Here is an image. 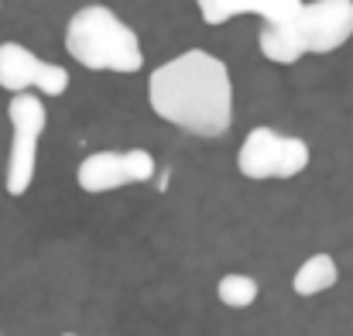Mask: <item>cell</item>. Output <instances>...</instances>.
Masks as SVG:
<instances>
[{
  "label": "cell",
  "mask_w": 353,
  "mask_h": 336,
  "mask_svg": "<svg viewBox=\"0 0 353 336\" xmlns=\"http://www.w3.org/2000/svg\"><path fill=\"white\" fill-rule=\"evenodd\" d=\"M34 86H38L45 97H59V93H65V90H69V72H65V66H59V62H41Z\"/></svg>",
  "instance_id": "12"
},
{
  "label": "cell",
  "mask_w": 353,
  "mask_h": 336,
  "mask_svg": "<svg viewBox=\"0 0 353 336\" xmlns=\"http://www.w3.org/2000/svg\"><path fill=\"white\" fill-rule=\"evenodd\" d=\"M148 103L168 123L196 137H223L234 120V83L223 59L189 48L148 79Z\"/></svg>",
  "instance_id": "1"
},
{
  "label": "cell",
  "mask_w": 353,
  "mask_h": 336,
  "mask_svg": "<svg viewBox=\"0 0 353 336\" xmlns=\"http://www.w3.org/2000/svg\"><path fill=\"white\" fill-rule=\"evenodd\" d=\"M257 45H261L264 59H271V62H278V66H292V62H299V59H302V48H299V41H295V34H292L288 21L264 24V31H261Z\"/></svg>",
  "instance_id": "10"
},
{
  "label": "cell",
  "mask_w": 353,
  "mask_h": 336,
  "mask_svg": "<svg viewBox=\"0 0 353 336\" xmlns=\"http://www.w3.org/2000/svg\"><path fill=\"white\" fill-rule=\"evenodd\" d=\"M336 278H340L336 261H333L330 254H312V257L295 271L292 288H295V295H319V292L333 288V285H336Z\"/></svg>",
  "instance_id": "9"
},
{
  "label": "cell",
  "mask_w": 353,
  "mask_h": 336,
  "mask_svg": "<svg viewBox=\"0 0 353 336\" xmlns=\"http://www.w3.org/2000/svg\"><path fill=\"white\" fill-rule=\"evenodd\" d=\"M7 117L14 127L10 137V158H7V192L10 196H24L31 179H34V155H38V137L48 123V110L38 97L31 93H17L7 103Z\"/></svg>",
  "instance_id": "4"
},
{
  "label": "cell",
  "mask_w": 353,
  "mask_h": 336,
  "mask_svg": "<svg viewBox=\"0 0 353 336\" xmlns=\"http://www.w3.org/2000/svg\"><path fill=\"white\" fill-rule=\"evenodd\" d=\"M65 336H76V333H65Z\"/></svg>",
  "instance_id": "13"
},
{
  "label": "cell",
  "mask_w": 353,
  "mask_h": 336,
  "mask_svg": "<svg viewBox=\"0 0 353 336\" xmlns=\"http://www.w3.org/2000/svg\"><path fill=\"white\" fill-rule=\"evenodd\" d=\"M302 55H330L340 45H347L353 34V0H312L302 3L292 17H285Z\"/></svg>",
  "instance_id": "5"
},
{
  "label": "cell",
  "mask_w": 353,
  "mask_h": 336,
  "mask_svg": "<svg viewBox=\"0 0 353 336\" xmlns=\"http://www.w3.org/2000/svg\"><path fill=\"white\" fill-rule=\"evenodd\" d=\"M309 144L302 137H288V134H278L271 127H254L243 144H240V155H236V168L240 175L247 179H292L299 172L309 168Z\"/></svg>",
  "instance_id": "3"
},
{
  "label": "cell",
  "mask_w": 353,
  "mask_h": 336,
  "mask_svg": "<svg viewBox=\"0 0 353 336\" xmlns=\"http://www.w3.org/2000/svg\"><path fill=\"white\" fill-rule=\"evenodd\" d=\"M41 69V59L31 55V48L17 45V41H3L0 45V86L10 90L14 97L24 93L28 86H34Z\"/></svg>",
  "instance_id": "8"
},
{
  "label": "cell",
  "mask_w": 353,
  "mask_h": 336,
  "mask_svg": "<svg viewBox=\"0 0 353 336\" xmlns=\"http://www.w3.org/2000/svg\"><path fill=\"white\" fill-rule=\"evenodd\" d=\"M257 292H261V288H257V281H254L250 275H227V278H220V285H216L220 302L230 306V309H247V306H254Z\"/></svg>",
  "instance_id": "11"
},
{
  "label": "cell",
  "mask_w": 353,
  "mask_h": 336,
  "mask_svg": "<svg viewBox=\"0 0 353 336\" xmlns=\"http://www.w3.org/2000/svg\"><path fill=\"white\" fill-rule=\"evenodd\" d=\"M154 175V158L144 148H130V151H97L90 155L79 172L76 182L86 192H114L127 182H148Z\"/></svg>",
  "instance_id": "6"
},
{
  "label": "cell",
  "mask_w": 353,
  "mask_h": 336,
  "mask_svg": "<svg viewBox=\"0 0 353 336\" xmlns=\"http://www.w3.org/2000/svg\"><path fill=\"white\" fill-rule=\"evenodd\" d=\"M65 52L93 72H137L144 66L141 41L130 24L103 3L79 7L65 24Z\"/></svg>",
  "instance_id": "2"
},
{
  "label": "cell",
  "mask_w": 353,
  "mask_h": 336,
  "mask_svg": "<svg viewBox=\"0 0 353 336\" xmlns=\"http://www.w3.org/2000/svg\"><path fill=\"white\" fill-rule=\"evenodd\" d=\"M206 24H227L234 14H261L268 24L292 17L302 0H196Z\"/></svg>",
  "instance_id": "7"
}]
</instances>
